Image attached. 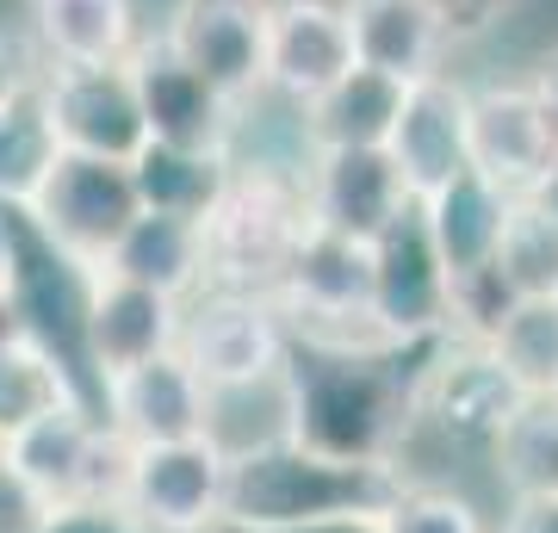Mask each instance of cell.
<instances>
[{
  "mask_svg": "<svg viewBox=\"0 0 558 533\" xmlns=\"http://www.w3.org/2000/svg\"><path fill=\"white\" fill-rule=\"evenodd\" d=\"M410 348V341H403ZM403 348H311L286 354V435L329 459L391 465L416 415L422 373H403Z\"/></svg>",
  "mask_w": 558,
  "mask_h": 533,
  "instance_id": "obj_1",
  "label": "cell"
},
{
  "mask_svg": "<svg viewBox=\"0 0 558 533\" xmlns=\"http://www.w3.org/2000/svg\"><path fill=\"white\" fill-rule=\"evenodd\" d=\"M398 490V465H354V459L311 453L292 435H279L230 459L223 521L230 528H299V521H329V514H379Z\"/></svg>",
  "mask_w": 558,
  "mask_h": 533,
  "instance_id": "obj_2",
  "label": "cell"
},
{
  "mask_svg": "<svg viewBox=\"0 0 558 533\" xmlns=\"http://www.w3.org/2000/svg\"><path fill=\"white\" fill-rule=\"evenodd\" d=\"M304 186L267 174V168H230V186L199 223L205 237V286L211 292H255L274 298V286L292 267V249L304 242Z\"/></svg>",
  "mask_w": 558,
  "mask_h": 533,
  "instance_id": "obj_3",
  "label": "cell"
},
{
  "mask_svg": "<svg viewBox=\"0 0 558 533\" xmlns=\"http://www.w3.org/2000/svg\"><path fill=\"white\" fill-rule=\"evenodd\" d=\"M143 211L137 180H131V161H106V156H75L62 149L50 161L44 186L20 205V223L32 237L62 255L81 274H100L112 242L131 230V218Z\"/></svg>",
  "mask_w": 558,
  "mask_h": 533,
  "instance_id": "obj_4",
  "label": "cell"
},
{
  "mask_svg": "<svg viewBox=\"0 0 558 533\" xmlns=\"http://www.w3.org/2000/svg\"><path fill=\"white\" fill-rule=\"evenodd\" d=\"M180 360L193 366L205 391H242L260 378H279L292 336L274 298L255 292H211L199 311H180Z\"/></svg>",
  "mask_w": 558,
  "mask_h": 533,
  "instance_id": "obj_5",
  "label": "cell"
},
{
  "mask_svg": "<svg viewBox=\"0 0 558 533\" xmlns=\"http://www.w3.org/2000/svg\"><path fill=\"white\" fill-rule=\"evenodd\" d=\"M223 484H230V459L205 435L131 447L124 514L149 533H211L223 521Z\"/></svg>",
  "mask_w": 558,
  "mask_h": 533,
  "instance_id": "obj_6",
  "label": "cell"
},
{
  "mask_svg": "<svg viewBox=\"0 0 558 533\" xmlns=\"http://www.w3.org/2000/svg\"><path fill=\"white\" fill-rule=\"evenodd\" d=\"M161 44L230 106L267 87V0H180Z\"/></svg>",
  "mask_w": 558,
  "mask_h": 533,
  "instance_id": "obj_7",
  "label": "cell"
},
{
  "mask_svg": "<svg viewBox=\"0 0 558 533\" xmlns=\"http://www.w3.org/2000/svg\"><path fill=\"white\" fill-rule=\"evenodd\" d=\"M38 99H44V112H50L57 143L75 149V156L131 161L149 143L137 87H131L124 62H100V69H57L50 62V75L38 81Z\"/></svg>",
  "mask_w": 558,
  "mask_h": 533,
  "instance_id": "obj_8",
  "label": "cell"
},
{
  "mask_svg": "<svg viewBox=\"0 0 558 533\" xmlns=\"http://www.w3.org/2000/svg\"><path fill=\"white\" fill-rule=\"evenodd\" d=\"M373 255V323H379L385 341H440L447 336V304H453V286H447V267L428 249V230H422L416 205L403 211L379 242H366Z\"/></svg>",
  "mask_w": 558,
  "mask_h": 533,
  "instance_id": "obj_9",
  "label": "cell"
},
{
  "mask_svg": "<svg viewBox=\"0 0 558 533\" xmlns=\"http://www.w3.org/2000/svg\"><path fill=\"white\" fill-rule=\"evenodd\" d=\"M131 87H137L143 106V131L149 143H174V149H211V156H230V131H236V106L218 99L186 62L168 50L161 38L131 44Z\"/></svg>",
  "mask_w": 558,
  "mask_h": 533,
  "instance_id": "obj_10",
  "label": "cell"
},
{
  "mask_svg": "<svg viewBox=\"0 0 558 533\" xmlns=\"http://www.w3.org/2000/svg\"><path fill=\"white\" fill-rule=\"evenodd\" d=\"M416 198L398 180L385 149H317L311 186H304V218L311 230L348 242H379Z\"/></svg>",
  "mask_w": 558,
  "mask_h": 533,
  "instance_id": "obj_11",
  "label": "cell"
},
{
  "mask_svg": "<svg viewBox=\"0 0 558 533\" xmlns=\"http://www.w3.org/2000/svg\"><path fill=\"white\" fill-rule=\"evenodd\" d=\"M180 341V304L174 298L149 292V286H131V279L94 274L87 279V298H81V348H87V366L94 378H119L143 360L168 354Z\"/></svg>",
  "mask_w": 558,
  "mask_h": 533,
  "instance_id": "obj_12",
  "label": "cell"
},
{
  "mask_svg": "<svg viewBox=\"0 0 558 533\" xmlns=\"http://www.w3.org/2000/svg\"><path fill=\"white\" fill-rule=\"evenodd\" d=\"M553 161V131L539 119L527 81L515 87H472L465 94V168L502 193H527L534 174Z\"/></svg>",
  "mask_w": 558,
  "mask_h": 533,
  "instance_id": "obj_13",
  "label": "cell"
},
{
  "mask_svg": "<svg viewBox=\"0 0 558 533\" xmlns=\"http://www.w3.org/2000/svg\"><path fill=\"white\" fill-rule=\"evenodd\" d=\"M100 391H106V428L119 440H131V447H161V440L205 435V403H211V391L193 378V366L180 360V348L143 360V366H131L119 378H106Z\"/></svg>",
  "mask_w": 558,
  "mask_h": 533,
  "instance_id": "obj_14",
  "label": "cell"
},
{
  "mask_svg": "<svg viewBox=\"0 0 558 533\" xmlns=\"http://www.w3.org/2000/svg\"><path fill=\"white\" fill-rule=\"evenodd\" d=\"M354 69V44L336 0H267V87L311 106Z\"/></svg>",
  "mask_w": 558,
  "mask_h": 533,
  "instance_id": "obj_15",
  "label": "cell"
},
{
  "mask_svg": "<svg viewBox=\"0 0 558 533\" xmlns=\"http://www.w3.org/2000/svg\"><path fill=\"white\" fill-rule=\"evenodd\" d=\"M385 156L410 186V198H428L435 186L465 174V87H453L447 75L410 81L391 137H385Z\"/></svg>",
  "mask_w": 558,
  "mask_h": 533,
  "instance_id": "obj_16",
  "label": "cell"
},
{
  "mask_svg": "<svg viewBox=\"0 0 558 533\" xmlns=\"http://www.w3.org/2000/svg\"><path fill=\"white\" fill-rule=\"evenodd\" d=\"M521 397L527 391L502 373V360L484 341H459V348H440L435 366L422 373L416 415H435L440 428L459 440H490Z\"/></svg>",
  "mask_w": 558,
  "mask_h": 533,
  "instance_id": "obj_17",
  "label": "cell"
},
{
  "mask_svg": "<svg viewBox=\"0 0 558 533\" xmlns=\"http://www.w3.org/2000/svg\"><path fill=\"white\" fill-rule=\"evenodd\" d=\"M354 62L385 81H428L447 57V13L435 0H341Z\"/></svg>",
  "mask_w": 558,
  "mask_h": 533,
  "instance_id": "obj_18",
  "label": "cell"
},
{
  "mask_svg": "<svg viewBox=\"0 0 558 533\" xmlns=\"http://www.w3.org/2000/svg\"><path fill=\"white\" fill-rule=\"evenodd\" d=\"M509 205H515V193L490 186L472 168L453 174L447 186H435L428 198H416V218L428 230L435 261L447 267V286L490 267V255H497V242H502V223H509Z\"/></svg>",
  "mask_w": 558,
  "mask_h": 533,
  "instance_id": "obj_19",
  "label": "cell"
},
{
  "mask_svg": "<svg viewBox=\"0 0 558 533\" xmlns=\"http://www.w3.org/2000/svg\"><path fill=\"white\" fill-rule=\"evenodd\" d=\"M100 274L112 279H131V286H149L161 298H186L205 286V237L199 223L186 218H168V211H137L131 230L112 242V255H106Z\"/></svg>",
  "mask_w": 558,
  "mask_h": 533,
  "instance_id": "obj_20",
  "label": "cell"
},
{
  "mask_svg": "<svg viewBox=\"0 0 558 533\" xmlns=\"http://www.w3.org/2000/svg\"><path fill=\"white\" fill-rule=\"evenodd\" d=\"M32 25L44 38V57L57 69H100L124 62L137 44L131 0H32Z\"/></svg>",
  "mask_w": 558,
  "mask_h": 533,
  "instance_id": "obj_21",
  "label": "cell"
},
{
  "mask_svg": "<svg viewBox=\"0 0 558 533\" xmlns=\"http://www.w3.org/2000/svg\"><path fill=\"white\" fill-rule=\"evenodd\" d=\"M398 106H403V81H385L354 62L329 94H317L304 106L311 149H385Z\"/></svg>",
  "mask_w": 558,
  "mask_h": 533,
  "instance_id": "obj_22",
  "label": "cell"
},
{
  "mask_svg": "<svg viewBox=\"0 0 558 533\" xmlns=\"http://www.w3.org/2000/svg\"><path fill=\"white\" fill-rule=\"evenodd\" d=\"M131 180H137L143 211H168V218L205 223L211 205L230 186V156L211 149H174V143H143L131 156Z\"/></svg>",
  "mask_w": 558,
  "mask_h": 533,
  "instance_id": "obj_23",
  "label": "cell"
},
{
  "mask_svg": "<svg viewBox=\"0 0 558 533\" xmlns=\"http://www.w3.org/2000/svg\"><path fill=\"white\" fill-rule=\"evenodd\" d=\"M69 403H87V397L75 391V373L62 366V354L44 348L38 329H20L13 341H0V447L44 415L69 410Z\"/></svg>",
  "mask_w": 558,
  "mask_h": 533,
  "instance_id": "obj_24",
  "label": "cell"
},
{
  "mask_svg": "<svg viewBox=\"0 0 558 533\" xmlns=\"http://www.w3.org/2000/svg\"><path fill=\"white\" fill-rule=\"evenodd\" d=\"M497 477L509 484L515 502L527 496H558V391L553 397H521L509 422L490 435Z\"/></svg>",
  "mask_w": 558,
  "mask_h": 533,
  "instance_id": "obj_25",
  "label": "cell"
},
{
  "mask_svg": "<svg viewBox=\"0 0 558 533\" xmlns=\"http://www.w3.org/2000/svg\"><path fill=\"white\" fill-rule=\"evenodd\" d=\"M484 348L502 360V373L515 378L527 397H553L558 391V298H515Z\"/></svg>",
  "mask_w": 558,
  "mask_h": 533,
  "instance_id": "obj_26",
  "label": "cell"
},
{
  "mask_svg": "<svg viewBox=\"0 0 558 533\" xmlns=\"http://www.w3.org/2000/svg\"><path fill=\"white\" fill-rule=\"evenodd\" d=\"M57 156H62V143H57V131H50V112H44V99H38V81H32L20 99L0 106V205L20 211L25 198L44 186V174H50V161Z\"/></svg>",
  "mask_w": 558,
  "mask_h": 533,
  "instance_id": "obj_27",
  "label": "cell"
},
{
  "mask_svg": "<svg viewBox=\"0 0 558 533\" xmlns=\"http://www.w3.org/2000/svg\"><path fill=\"white\" fill-rule=\"evenodd\" d=\"M490 274L515 298H558V223H546L527 198H515L497 255H490Z\"/></svg>",
  "mask_w": 558,
  "mask_h": 533,
  "instance_id": "obj_28",
  "label": "cell"
},
{
  "mask_svg": "<svg viewBox=\"0 0 558 533\" xmlns=\"http://www.w3.org/2000/svg\"><path fill=\"white\" fill-rule=\"evenodd\" d=\"M379 533H484L478 509L440 484H403L379 509Z\"/></svg>",
  "mask_w": 558,
  "mask_h": 533,
  "instance_id": "obj_29",
  "label": "cell"
},
{
  "mask_svg": "<svg viewBox=\"0 0 558 533\" xmlns=\"http://www.w3.org/2000/svg\"><path fill=\"white\" fill-rule=\"evenodd\" d=\"M50 514L57 509H50V502H44V496L32 490L7 459H0V533H44L50 528Z\"/></svg>",
  "mask_w": 558,
  "mask_h": 533,
  "instance_id": "obj_30",
  "label": "cell"
},
{
  "mask_svg": "<svg viewBox=\"0 0 558 533\" xmlns=\"http://www.w3.org/2000/svg\"><path fill=\"white\" fill-rule=\"evenodd\" d=\"M44 533H149V528H137L119 502H62Z\"/></svg>",
  "mask_w": 558,
  "mask_h": 533,
  "instance_id": "obj_31",
  "label": "cell"
},
{
  "mask_svg": "<svg viewBox=\"0 0 558 533\" xmlns=\"http://www.w3.org/2000/svg\"><path fill=\"white\" fill-rule=\"evenodd\" d=\"M211 533H379V514H329V521H299V528H230V521H218Z\"/></svg>",
  "mask_w": 558,
  "mask_h": 533,
  "instance_id": "obj_32",
  "label": "cell"
},
{
  "mask_svg": "<svg viewBox=\"0 0 558 533\" xmlns=\"http://www.w3.org/2000/svg\"><path fill=\"white\" fill-rule=\"evenodd\" d=\"M527 94H534L539 119H546V131H553V149H558V50H546L534 69V81H527Z\"/></svg>",
  "mask_w": 558,
  "mask_h": 533,
  "instance_id": "obj_33",
  "label": "cell"
},
{
  "mask_svg": "<svg viewBox=\"0 0 558 533\" xmlns=\"http://www.w3.org/2000/svg\"><path fill=\"white\" fill-rule=\"evenodd\" d=\"M502 533H558V496H527L509 509Z\"/></svg>",
  "mask_w": 558,
  "mask_h": 533,
  "instance_id": "obj_34",
  "label": "cell"
},
{
  "mask_svg": "<svg viewBox=\"0 0 558 533\" xmlns=\"http://www.w3.org/2000/svg\"><path fill=\"white\" fill-rule=\"evenodd\" d=\"M20 286V218L0 205V292Z\"/></svg>",
  "mask_w": 558,
  "mask_h": 533,
  "instance_id": "obj_35",
  "label": "cell"
},
{
  "mask_svg": "<svg viewBox=\"0 0 558 533\" xmlns=\"http://www.w3.org/2000/svg\"><path fill=\"white\" fill-rule=\"evenodd\" d=\"M521 198H527V205H534V211H539L546 223H558V149H553V161L539 168V174H534V186H527Z\"/></svg>",
  "mask_w": 558,
  "mask_h": 533,
  "instance_id": "obj_36",
  "label": "cell"
},
{
  "mask_svg": "<svg viewBox=\"0 0 558 533\" xmlns=\"http://www.w3.org/2000/svg\"><path fill=\"white\" fill-rule=\"evenodd\" d=\"M32 81H38V75H32V69L20 62V50L0 38V106H7V99H20L25 87H32Z\"/></svg>",
  "mask_w": 558,
  "mask_h": 533,
  "instance_id": "obj_37",
  "label": "cell"
},
{
  "mask_svg": "<svg viewBox=\"0 0 558 533\" xmlns=\"http://www.w3.org/2000/svg\"><path fill=\"white\" fill-rule=\"evenodd\" d=\"M440 13H447V32H459V25H478V13H490L497 0H435Z\"/></svg>",
  "mask_w": 558,
  "mask_h": 533,
  "instance_id": "obj_38",
  "label": "cell"
},
{
  "mask_svg": "<svg viewBox=\"0 0 558 533\" xmlns=\"http://www.w3.org/2000/svg\"><path fill=\"white\" fill-rule=\"evenodd\" d=\"M25 329V311H20V292H0V341H13Z\"/></svg>",
  "mask_w": 558,
  "mask_h": 533,
  "instance_id": "obj_39",
  "label": "cell"
}]
</instances>
